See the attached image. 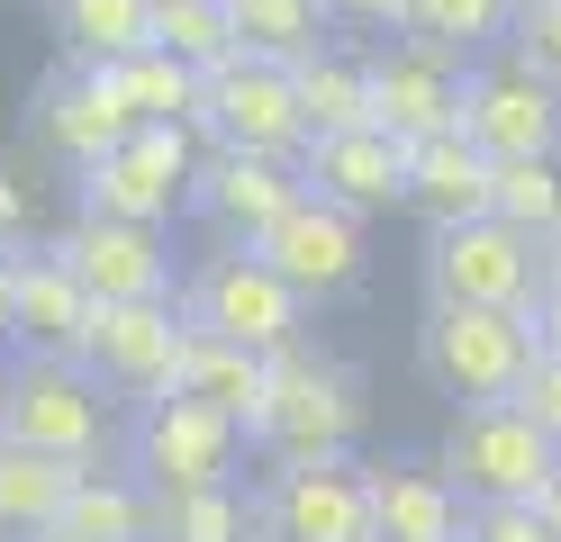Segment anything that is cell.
<instances>
[{"label":"cell","instance_id":"14","mask_svg":"<svg viewBox=\"0 0 561 542\" xmlns=\"http://www.w3.org/2000/svg\"><path fill=\"white\" fill-rule=\"evenodd\" d=\"M182 344H191V316L172 299H127V308H91V335H82V371L136 407V397H163L172 371H182Z\"/></svg>","mask_w":561,"mask_h":542},{"label":"cell","instance_id":"24","mask_svg":"<svg viewBox=\"0 0 561 542\" xmlns=\"http://www.w3.org/2000/svg\"><path fill=\"white\" fill-rule=\"evenodd\" d=\"M64 64H127L154 46V0H46Z\"/></svg>","mask_w":561,"mask_h":542},{"label":"cell","instance_id":"35","mask_svg":"<svg viewBox=\"0 0 561 542\" xmlns=\"http://www.w3.org/2000/svg\"><path fill=\"white\" fill-rule=\"evenodd\" d=\"M462 542H552L535 506H471L462 516Z\"/></svg>","mask_w":561,"mask_h":542},{"label":"cell","instance_id":"6","mask_svg":"<svg viewBox=\"0 0 561 542\" xmlns=\"http://www.w3.org/2000/svg\"><path fill=\"white\" fill-rule=\"evenodd\" d=\"M444 480L462 488V506H543V488L561 480V443L507 397V407H453L444 425Z\"/></svg>","mask_w":561,"mask_h":542},{"label":"cell","instance_id":"39","mask_svg":"<svg viewBox=\"0 0 561 542\" xmlns=\"http://www.w3.org/2000/svg\"><path fill=\"white\" fill-rule=\"evenodd\" d=\"M0 361H10V253H0Z\"/></svg>","mask_w":561,"mask_h":542},{"label":"cell","instance_id":"9","mask_svg":"<svg viewBox=\"0 0 561 542\" xmlns=\"http://www.w3.org/2000/svg\"><path fill=\"white\" fill-rule=\"evenodd\" d=\"M199 145H227V154H308V118H299V72L272 55H227L199 82Z\"/></svg>","mask_w":561,"mask_h":542},{"label":"cell","instance_id":"23","mask_svg":"<svg viewBox=\"0 0 561 542\" xmlns=\"http://www.w3.org/2000/svg\"><path fill=\"white\" fill-rule=\"evenodd\" d=\"M64 542H154V488L136 480V470L100 461L73 480V497H64Z\"/></svg>","mask_w":561,"mask_h":542},{"label":"cell","instance_id":"30","mask_svg":"<svg viewBox=\"0 0 561 542\" xmlns=\"http://www.w3.org/2000/svg\"><path fill=\"white\" fill-rule=\"evenodd\" d=\"M489 217H507L516 235L552 244V235H561V154H525V163H499V191H489Z\"/></svg>","mask_w":561,"mask_h":542},{"label":"cell","instance_id":"8","mask_svg":"<svg viewBox=\"0 0 561 542\" xmlns=\"http://www.w3.org/2000/svg\"><path fill=\"white\" fill-rule=\"evenodd\" d=\"M199 127H136L127 145H110L100 163L64 172L73 181V208L91 217H136V227H172L191 208V172H199Z\"/></svg>","mask_w":561,"mask_h":542},{"label":"cell","instance_id":"41","mask_svg":"<svg viewBox=\"0 0 561 542\" xmlns=\"http://www.w3.org/2000/svg\"><path fill=\"white\" fill-rule=\"evenodd\" d=\"M543 263H552V280H561V235H552V244H543Z\"/></svg>","mask_w":561,"mask_h":542},{"label":"cell","instance_id":"4","mask_svg":"<svg viewBox=\"0 0 561 542\" xmlns=\"http://www.w3.org/2000/svg\"><path fill=\"white\" fill-rule=\"evenodd\" d=\"M244 425L199 407V397H136L127 434H118V470H136L154 497H191V488H244Z\"/></svg>","mask_w":561,"mask_h":542},{"label":"cell","instance_id":"31","mask_svg":"<svg viewBox=\"0 0 561 542\" xmlns=\"http://www.w3.org/2000/svg\"><path fill=\"white\" fill-rule=\"evenodd\" d=\"M118 82H127V100H136V118H146V127H191V118H199V82H208V72H191L182 55L146 46V55H127V64H118Z\"/></svg>","mask_w":561,"mask_h":542},{"label":"cell","instance_id":"15","mask_svg":"<svg viewBox=\"0 0 561 542\" xmlns=\"http://www.w3.org/2000/svg\"><path fill=\"white\" fill-rule=\"evenodd\" d=\"M27 127H37L46 163L82 172V163L110 154V145H127L146 118H136V100H127V82H118V64H55L46 82H37V108H27Z\"/></svg>","mask_w":561,"mask_h":542},{"label":"cell","instance_id":"40","mask_svg":"<svg viewBox=\"0 0 561 542\" xmlns=\"http://www.w3.org/2000/svg\"><path fill=\"white\" fill-rule=\"evenodd\" d=\"M535 516H543V533H552V542H561V480H552V488H543V506H535Z\"/></svg>","mask_w":561,"mask_h":542},{"label":"cell","instance_id":"18","mask_svg":"<svg viewBox=\"0 0 561 542\" xmlns=\"http://www.w3.org/2000/svg\"><path fill=\"white\" fill-rule=\"evenodd\" d=\"M299 181L318 191L327 208L344 217H390L408 208V145L390 127H344V136H308V154H299Z\"/></svg>","mask_w":561,"mask_h":542},{"label":"cell","instance_id":"2","mask_svg":"<svg viewBox=\"0 0 561 542\" xmlns=\"http://www.w3.org/2000/svg\"><path fill=\"white\" fill-rule=\"evenodd\" d=\"M0 434H10V443H27V452H46V461L100 470V461H118L127 407L82 371V361L10 353V361H0Z\"/></svg>","mask_w":561,"mask_h":542},{"label":"cell","instance_id":"34","mask_svg":"<svg viewBox=\"0 0 561 542\" xmlns=\"http://www.w3.org/2000/svg\"><path fill=\"white\" fill-rule=\"evenodd\" d=\"M507 46L561 91V10H516V36H507Z\"/></svg>","mask_w":561,"mask_h":542},{"label":"cell","instance_id":"33","mask_svg":"<svg viewBox=\"0 0 561 542\" xmlns=\"http://www.w3.org/2000/svg\"><path fill=\"white\" fill-rule=\"evenodd\" d=\"M27 244H46L37 235V181H27V163L0 154V253H27Z\"/></svg>","mask_w":561,"mask_h":542},{"label":"cell","instance_id":"3","mask_svg":"<svg viewBox=\"0 0 561 542\" xmlns=\"http://www.w3.org/2000/svg\"><path fill=\"white\" fill-rule=\"evenodd\" d=\"M172 308H182L199 335L244 344V353H290V344H308V316H318L254 244H208V253H191Z\"/></svg>","mask_w":561,"mask_h":542},{"label":"cell","instance_id":"21","mask_svg":"<svg viewBox=\"0 0 561 542\" xmlns=\"http://www.w3.org/2000/svg\"><path fill=\"white\" fill-rule=\"evenodd\" d=\"M489 191H499V163L453 127V136H426L408 145V208L426 227H462V217H489Z\"/></svg>","mask_w":561,"mask_h":542},{"label":"cell","instance_id":"16","mask_svg":"<svg viewBox=\"0 0 561 542\" xmlns=\"http://www.w3.org/2000/svg\"><path fill=\"white\" fill-rule=\"evenodd\" d=\"M254 253L299 289L308 308H335V299H354V289L371 280V227H363V217H344V208H327L318 191L280 217Z\"/></svg>","mask_w":561,"mask_h":542},{"label":"cell","instance_id":"1","mask_svg":"<svg viewBox=\"0 0 561 542\" xmlns=\"http://www.w3.org/2000/svg\"><path fill=\"white\" fill-rule=\"evenodd\" d=\"M363 434H371V380L354 353L335 344H290L272 353V380H263V416H254V461H363Z\"/></svg>","mask_w":561,"mask_h":542},{"label":"cell","instance_id":"28","mask_svg":"<svg viewBox=\"0 0 561 542\" xmlns=\"http://www.w3.org/2000/svg\"><path fill=\"white\" fill-rule=\"evenodd\" d=\"M154 542H263L254 488H191V497H154Z\"/></svg>","mask_w":561,"mask_h":542},{"label":"cell","instance_id":"20","mask_svg":"<svg viewBox=\"0 0 561 542\" xmlns=\"http://www.w3.org/2000/svg\"><path fill=\"white\" fill-rule=\"evenodd\" d=\"M363 488H371V524L380 542H462V488L444 480L435 452H390V461H363Z\"/></svg>","mask_w":561,"mask_h":542},{"label":"cell","instance_id":"22","mask_svg":"<svg viewBox=\"0 0 561 542\" xmlns=\"http://www.w3.org/2000/svg\"><path fill=\"white\" fill-rule=\"evenodd\" d=\"M263 380H272V353H244V344H218L191 325L182 344V371H172L163 397H199V407H218L244 425V443H254V416H263Z\"/></svg>","mask_w":561,"mask_h":542},{"label":"cell","instance_id":"43","mask_svg":"<svg viewBox=\"0 0 561 542\" xmlns=\"http://www.w3.org/2000/svg\"><path fill=\"white\" fill-rule=\"evenodd\" d=\"M37 542H64V533H37Z\"/></svg>","mask_w":561,"mask_h":542},{"label":"cell","instance_id":"29","mask_svg":"<svg viewBox=\"0 0 561 542\" xmlns=\"http://www.w3.org/2000/svg\"><path fill=\"white\" fill-rule=\"evenodd\" d=\"M399 36H426V46H453V55H489L516 36V0H408Z\"/></svg>","mask_w":561,"mask_h":542},{"label":"cell","instance_id":"37","mask_svg":"<svg viewBox=\"0 0 561 542\" xmlns=\"http://www.w3.org/2000/svg\"><path fill=\"white\" fill-rule=\"evenodd\" d=\"M516 407H525V416H535V425L552 434V443H561V361H552V353H535V371H525Z\"/></svg>","mask_w":561,"mask_h":542},{"label":"cell","instance_id":"27","mask_svg":"<svg viewBox=\"0 0 561 542\" xmlns=\"http://www.w3.org/2000/svg\"><path fill=\"white\" fill-rule=\"evenodd\" d=\"M227 19H236V46L272 55V64H308L318 46H335L318 0H227Z\"/></svg>","mask_w":561,"mask_h":542},{"label":"cell","instance_id":"32","mask_svg":"<svg viewBox=\"0 0 561 542\" xmlns=\"http://www.w3.org/2000/svg\"><path fill=\"white\" fill-rule=\"evenodd\" d=\"M154 46L163 55H182L191 72H218L236 46V19H227V0H154Z\"/></svg>","mask_w":561,"mask_h":542},{"label":"cell","instance_id":"10","mask_svg":"<svg viewBox=\"0 0 561 542\" xmlns=\"http://www.w3.org/2000/svg\"><path fill=\"white\" fill-rule=\"evenodd\" d=\"M462 136L489 163H525V154H561V91L543 82L516 46H489L462 72Z\"/></svg>","mask_w":561,"mask_h":542},{"label":"cell","instance_id":"42","mask_svg":"<svg viewBox=\"0 0 561 542\" xmlns=\"http://www.w3.org/2000/svg\"><path fill=\"white\" fill-rule=\"evenodd\" d=\"M516 10H561V0H516Z\"/></svg>","mask_w":561,"mask_h":542},{"label":"cell","instance_id":"12","mask_svg":"<svg viewBox=\"0 0 561 542\" xmlns=\"http://www.w3.org/2000/svg\"><path fill=\"white\" fill-rule=\"evenodd\" d=\"M263 542H380L363 461H280L254 480Z\"/></svg>","mask_w":561,"mask_h":542},{"label":"cell","instance_id":"17","mask_svg":"<svg viewBox=\"0 0 561 542\" xmlns=\"http://www.w3.org/2000/svg\"><path fill=\"white\" fill-rule=\"evenodd\" d=\"M299 199H308V181L280 154H227V145H208L199 172H191V217L218 244H263Z\"/></svg>","mask_w":561,"mask_h":542},{"label":"cell","instance_id":"5","mask_svg":"<svg viewBox=\"0 0 561 542\" xmlns=\"http://www.w3.org/2000/svg\"><path fill=\"white\" fill-rule=\"evenodd\" d=\"M416 371L453 407H507L525 389V371H535V325L516 308H426Z\"/></svg>","mask_w":561,"mask_h":542},{"label":"cell","instance_id":"38","mask_svg":"<svg viewBox=\"0 0 561 542\" xmlns=\"http://www.w3.org/2000/svg\"><path fill=\"white\" fill-rule=\"evenodd\" d=\"M525 325H535V353H552V361H561V280H543V299L525 308Z\"/></svg>","mask_w":561,"mask_h":542},{"label":"cell","instance_id":"26","mask_svg":"<svg viewBox=\"0 0 561 542\" xmlns=\"http://www.w3.org/2000/svg\"><path fill=\"white\" fill-rule=\"evenodd\" d=\"M290 72H299V118H308V136L371 127V72H363V55L318 46V55H308V64H290Z\"/></svg>","mask_w":561,"mask_h":542},{"label":"cell","instance_id":"19","mask_svg":"<svg viewBox=\"0 0 561 542\" xmlns=\"http://www.w3.org/2000/svg\"><path fill=\"white\" fill-rule=\"evenodd\" d=\"M91 335V289L73 280L55 244H27L10 253V353H37V361H73Z\"/></svg>","mask_w":561,"mask_h":542},{"label":"cell","instance_id":"13","mask_svg":"<svg viewBox=\"0 0 561 542\" xmlns=\"http://www.w3.org/2000/svg\"><path fill=\"white\" fill-rule=\"evenodd\" d=\"M363 72H371V127H390L399 145H426V136L462 127V72H471V55L426 46V36H380V46L363 55Z\"/></svg>","mask_w":561,"mask_h":542},{"label":"cell","instance_id":"7","mask_svg":"<svg viewBox=\"0 0 561 542\" xmlns=\"http://www.w3.org/2000/svg\"><path fill=\"white\" fill-rule=\"evenodd\" d=\"M543 244L516 235L507 217H462V227H426V308H535L543 299Z\"/></svg>","mask_w":561,"mask_h":542},{"label":"cell","instance_id":"36","mask_svg":"<svg viewBox=\"0 0 561 542\" xmlns=\"http://www.w3.org/2000/svg\"><path fill=\"white\" fill-rule=\"evenodd\" d=\"M318 10H327V27H354V36H371V46L408 27V0H318Z\"/></svg>","mask_w":561,"mask_h":542},{"label":"cell","instance_id":"25","mask_svg":"<svg viewBox=\"0 0 561 542\" xmlns=\"http://www.w3.org/2000/svg\"><path fill=\"white\" fill-rule=\"evenodd\" d=\"M82 470L73 461H46V452H27L0 434V542H37L64 524V497H73Z\"/></svg>","mask_w":561,"mask_h":542},{"label":"cell","instance_id":"11","mask_svg":"<svg viewBox=\"0 0 561 542\" xmlns=\"http://www.w3.org/2000/svg\"><path fill=\"white\" fill-rule=\"evenodd\" d=\"M46 244L73 263V280L91 289V308L172 299V289H182V253H172V227H136V217H91V208H73Z\"/></svg>","mask_w":561,"mask_h":542}]
</instances>
